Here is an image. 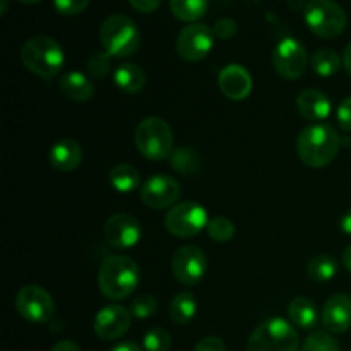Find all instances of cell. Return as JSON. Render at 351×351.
I'll use <instances>...</instances> for the list:
<instances>
[{
	"label": "cell",
	"instance_id": "1",
	"mask_svg": "<svg viewBox=\"0 0 351 351\" xmlns=\"http://www.w3.org/2000/svg\"><path fill=\"white\" fill-rule=\"evenodd\" d=\"M341 139L338 130L329 123H312L305 127L297 139V154L311 168H324L338 156Z\"/></svg>",
	"mask_w": 351,
	"mask_h": 351
},
{
	"label": "cell",
	"instance_id": "2",
	"mask_svg": "<svg viewBox=\"0 0 351 351\" xmlns=\"http://www.w3.org/2000/svg\"><path fill=\"white\" fill-rule=\"evenodd\" d=\"M139 266L127 256H110L103 261L98 273L99 291L108 300H123L139 285Z\"/></svg>",
	"mask_w": 351,
	"mask_h": 351
},
{
	"label": "cell",
	"instance_id": "3",
	"mask_svg": "<svg viewBox=\"0 0 351 351\" xmlns=\"http://www.w3.org/2000/svg\"><path fill=\"white\" fill-rule=\"evenodd\" d=\"M21 62L34 75L51 79L62 71L65 53L60 43L50 36H33L21 48Z\"/></svg>",
	"mask_w": 351,
	"mask_h": 351
},
{
	"label": "cell",
	"instance_id": "4",
	"mask_svg": "<svg viewBox=\"0 0 351 351\" xmlns=\"http://www.w3.org/2000/svg\"><path fill=\"white\" fill-rule=\"evenodd\" d=\"M99 43L110 57H132L141 45L137 24L123 14H113L103 21L99 27Z\"/></svg>",
	"mask_w": 351,
	"mask_h": 351
},
{
	"label": "cell",
	"instance_id": "5",
	"mask_svg": "<svg viewBox=\"0 0 351 351\" xmlns=\"http://www.w3.org/2000/svg\"><path fill=\"white\" fill-rule=\"evenodd\" d=\"M136 146L144 158L163 161L173 154V132L168 122L160 117H146L136 129Z\"/></svg>",
	"mask_w": 351,
	"mask_h": 351
},
{
	"label": "cell",
	"instance_id": "6",
	"mask_svg": "<svg viewBox=\"0 0 351 351\" xmlns=\"http://www.w3.org/2000/svg\"><path fill=\"white\" fill-rule=\"evenodd\" d=\"M300 338L293 324L285 319H267L257 326L247 341L249 351H298Z\"/></svg>",
	"mask_w": 351,
	"mask_h": 351
},
{
	"label": "cell",
	"instance_id": "7",
	"mask_svg": "<svg viewBox=\"0 0 351 351\" xmlns=\"http://www.w3.org/2000/svg\"><path fill=\"white\" fill-rule=\"evenodd\" d=\"M304 19L308 29L319 38H338L346 27V14L335 0H311L304 9Z\"/></svg>",
	"mask_w": 351,
	"mask_h": 351
},
{
	"label": "cell",
	"instance_id": "8",
	"mask_svg": "<svg viewBox=\"0 0 351 351\" xmlns=\"http://www.w3.org/2000/svg\"><path fill=\"white\" fill-rule=\"evenodd\" d=\"M208 211L199 202L185 201L173 206L165 218L168 232L178 239H191L208 228Z\"/></svg>",
	"mask_w": 351,
	"mask_h": 351
},
{
	"label": "cell",
	"instance_id": "9",
	"mask_svg": "<svg viewBox=\"0 0 351 351\" xmlns=\"http://www.w3.org/2000/svg\"><path fill=\"white\" fill-rule=\"evenodd\" d=\"M16 311L24 321L33 324L48 322L55 314V302L45 288L38 285H26L16 295Z\"/></svg>",
	"mask_w": 351,
	"mask_h": 351
},
{
	"label": "cell",
	"instance_id": "10",
	"mask_svg": "<svg viewBox=\"0 0 351 351\" xmlns=\"http://www.w3.org/2000/svg\"><path fill=\"white\" fill-rule=\"evenodd\" d=\"M308 55L297 38H283L273 50V67L288 81L302 77L307 71Z\"/></svg>",
	"mask_w": 351,
	"mask_h": 351
},
{
	"label": "cell",
	"instance_id": "11",
	"mask_svg": "<svg viewBox=\"0 0 351 351\" xmlns=\"http://www.w3.org/2000/svg\"><path fill=\"white\" fill-rule=\"evenodd\" d=\"M215 40L213 27L202 23L189 24L177 36V53L187 62H199L211 53Z\"/></svg>",
	"mask_w": 351,
	"mask_h": 351
},
{
	"label": "cell",
	"instance_id": "12",
	"mask_svg": "<svg viewBox=\"0 0 351 351\" xmlns=\"http://www.w3.org/2000/svg\"><path fill=\"white\" fill-rule=\"evenodd\" d=\"M171 271L178 283L184 287H194L204 278L208 271V257L199 247L184 245L173 254Z\"/></svg>",
	"mask_w": 351,
	"mask_h": 351
},
{
	"label": "cell",
	"instance_id": "13",
	"mask_svg": "<svg viewBox=\"0 0 351 351\" xmlns=\"http://www.w3.org/2000/svg\"><path fill=\"white\" fill-rule=\"evenodd\" d=\"M103 235L113 249H132L141 240V223L129 213H115L106 219Z\"/></svg>",
	"mask_w": 351,
	"mask_h": 351
},
{
	"label": "cell",
	"instance_id": "14",
	"mask_svg": "<svg viewBox=\"0 0 351 351\" xmlns=\"http://www.w3.org/2000/svg\"><path fill=\"white\" fill-rule=\"evenodd\" d=\"M180 197V184L168 175H154L141 187V199L151 209H167Z\"/></svg>",
	"mask_w": 351,
	"mask_h": 351
},
{
	"label": "cell",
	"instance_id": "15",
	"mask_svg": "<svg viewBox=\"0 0 351 351\" xmlns=\"http://www.w3.org/2000/svg\"><path fill=\"white\" fill-rule=\"evenodd\" d=\"M130 321H132V312L129 308L123 305H108L96 314L93 328L99 339L115 341L129 331Z\"/></svg>",
	"mask_w": 351,
	"mask_h": 351
},
{
	"label": "cell",
	"instance_id": "16",
	"mask_svg": "<svg viewBox=\"0 0 351 351\" xmlns=\"http://www.w3.org/2000/svg\"><path fill=\"white\" fill-rule=\"evenodd\" d=\"M219 91L233 101H242L252 93V77L249 71L239 64H230L218 75Z\"/></svg>",
	"mask_w": 351,
	"mask_h": 351
},
{
	"label": "cell",
	"instance_id": "17",
	"mask_svg": "<svg viewBox=\"0 0 351 351\" xmlns=\"http://www.w3.org/2000/svg\"><path fill=\"white\" fill-rule=\"evenodd\" d=\"M322 326L332 335H341L351 328V297L336 293L322 308Z\"/></svg>",
	"mask_w": 351,
	"mask_h": 351
},
{
	"label": "cell",
	"instance_id": "18",
	"mask_svg": "<svg viewBox=\"0 0 351 351\" xmlns=\"http://www.w3.org/2000/svg\"><path fill=\"white\" fill-rule=\"evenodd\" d=\"M297 110L308 122H322L331 115V99L319 89H304L297 96Z\"/></svg>",
	"mask_w": 351,
	"mask_h": 351
},
{
	"label": "cell",
	"instance_id": "19",
	"mask_svg": "<svg viewBox=\"0 0 351 351\" xmlns=\"http://www.w3.org/2000/svg\"><path fill=\"white\" fill-rule=\"evenodd\" d=\"M82 156L84 154H82L81 144L71 137H65V139H60L51 146L48 160L55 170L67 173V171L75 170L81 165Z\"/></svg>",
	"mask_w": 351,
	"mask_h": 351
},
{
	"label": "cell",
	"instance_id": "20",
	"mask_svg": "<svg viewBox=\"0 0 351 351\" xmlns=\"http://www.w3.org/2000/svg\"><path fill=\"white\" fill-rule=\"evenodd\" d=\"M58 89L67 99L74 103H84L95 96V84L86 74L77 71L67 72L58 81Z\"/></svg>",
	"mask_w": 351,
	"mask_h": 351
},
{
	"label": "cell",
	"instance_id": "21",
	"mask_svg": "<svg viewBox=\"0 0 351 351\" xmlns=\"http://www.w3.org/2000/svg\"><path fill=\"white\" fill-rule=\"evenodd\" d=\"M288 317L291 324L298 329H314L319 321L317 305L307 297H297L288 305Z\"/></svg>",
	"mask_w": 351,
	"mask_h": 351
},
{
	"label": "cell",
	"instance_id": "22",
	"mask_svg": "<svg viewBox=\"0 0 351 351\" xmlns=\"http://www.w3.org/2000/svg\"><path fill=\"white\" fill-rule=\"evenodd\" d=\"M117 88L127 95H136L146 86V72L137 64H122L113 74Z\"/></svg>",
	"mask_w": 351,
	"mask_h": 351
},
{
	"label": "cell",
	"instance_id": "23",
	"mask_svg": "<svg viewBox=\"0 0 351 351\" xmlns=\"http://www.w3.org/2000/svg\"><path fill=\"white\" fill-rule=\"evenodd\" d=\"M108 180L112 187L120 194H130L139 187L141 175L136 167L129 163H119L110 170Z\"/></svg>",
	"mask_w": 351,
	"mask_h": 351
},
{
	"label": "cell",
	"instance_id": "24",
	"mask_svg": "<svg viewBox=\"0 0 351 351\" xmlns=\"http://www.w3.org/2000/svg\"><path fill=\"white\" fill-rule=\"evenodd\" d=\"M195 312H197V304H195L194 295L189 291H180L173 297L168 307V314H170L171 321L175 324H189L194 319Z\"/></svg>",
	"mask_w": 351,
	"mask_h": 351
},
{
	"label": "cell",
	"instance_id": "25",
	"mask_svg": "<svg viewBox=\"0 0 351 351\" xmlns=\"http://www.w3.org/2000/svg\"><path fill=\"white\" fill-rule=\"evenodd\" d=\"M209 0H170V10L178 21L194 24L206 16Z\"/></svg>",
	"mask_w": 351,
	"mask_h": 351
},
{
	"label": "cell",
	"instance_id": "26",
	"mask_svg": "<svg viewBox=\"0 0 351 351\" xmlns=\"http://www.w3.org/2000/svg\"><path fill=\"white\" fill-rule=\"evenodd\" d=\"M307 273L312 281L324 283V281L332 280L336 276V273H338V263H336V259L332 256L321 254V256H315L308 261Z\"/></svg>",
	"mask_w": 351,
	"mask_h": 351
},
{
	"label": "cell",
	"instance_id": "27",
	"mask_svg": "<svg viewBox=\"0 0 351 351\" xmlns=\"http://www.w3.org/2000/svg\"><path fill=\"white\" fill-rule=\"evenodd\" d=\"M311 65L321 77H331L341 69V57L331 48H321L312 55Z\"/></svg>",
	"mask_w": 351,
	"mask_h": 351
},
{
	"label": "cell",
	"instance_id": "28",
	"mask_svg": "<svg viewBox=\"0 0 351 351\" xmlns=\"http://www.w3.org/2000/svg\"><path fill=\"white\" fill-rule=\"evenodd\" d=\"M170 165L175 171L182 175H195L201 168V156L191 147H178L170 156Z\"/></svg>",
	"mask_w": 351,
	"mask_h": 351
},
{
	"label": "cell",
	"instance_id": "29",
	"mask_svg": "<svg viewBox=\"0 0 351 351\" xmlns=\"http://www.w3.org/2000/svg\"><path fill=\"white\" fill-rule=\"evenodd\" d=\"M208 235L211 237L215 242H230L235 235V225L233 221H230L225 216H216V218L209 219L208 223Z\"/></svg>",
	"mask_w": 351,
	"mask_h": 351
},
{
	"label": "cell",
	"instance_id": "30",
	"mask_svg": "<svg viewBox=\"0 0 351 351\" xmlns=\"http://www.w3.org/2000/svg\"><path fill=\"white\" fill-rule=\"evenodd\" d=\"M302 351H341V346L329 332L315 331L305 339Z\"/></svg>",
	"mask_w": 351,
	"mask_h": 351
},
{
	"label": "cell",
	"instance_id": "31",
	"mask_svg": "<svg viewBox=\"0 0 351 351\" xmlns=\"http://www.w3.org/2000/svg\"><path fill=\"white\" fill-rule=\"evenodd\" d=\"M171 346V338L163 328H153L144 335L143 348L144 351H168Z\"/></svg>",
	"mask_w": 351,
	"mask_h": 351
},
{
	"label": "cell",
	"instance_id": "32",
	"mask_svg": "<svg viewBox=\"0 0 351 351\" xmlns=\"http://www.w3.org/2000/svg\"><path fill=\"white\" fill-rule=\"evenodd\" d=\"M158 311V300L151 295H141L130 305V312L134 317L137 319H147L153 317Z\"/></svg>",
	"mask_w": 351,
	"mask_h": 351
},
{
	"label": "cell",
	"instance_id": "33",
	"mask_svg": "<svg viewBox=\"0 0 351 351\" xmlns=\"http://www.w3.org/2000/svg\"><path fill=\"white\" fill-rule=\"evenodd\" d=\"M112 69V57L106 51H98L93 53L88 60V71L93 77L103 79Z\"/></svg>",
	"mask_w": 351,
	"mask_h": 351
},
{
	"label": "cell",
	"instance_id": "34",
	"mask_svg": "<svg viewBox=\"0 0 351 351\" xmlns=\"http://www.w3.org/2000/svg\"><path fill=\"white\" fill-rule=\"evenodd\" d=\"M91 0H53V7L62 16H77L84 12Z\"/></svg>",
	"mask_w": 351,
	"mask_h": 351
},
{
	"label": "cell",
	"instance_id": "35",
	"mask_svg": "<svg viewBox=\"0 0 351 351\" xmlns=\"http://www.w3.org/2000/svg\"><path fill=\"white\" fill-rule=\"evenodd\" d=\"M213 31H215V36L219 38V40H230L239 31V24L232 17H221V19H218L215 23Z\"/></svg>",
	"mask_w": 351,
	"mask_h": 351
},
{
	"label": "cell",
	"instance_id": "36",
	"mask_svg": "<svg viewBox=\"0 0 351 351\" xmlns=\"http://www.w3.org/2000/svg\"><path fill=\"white\" fill-rule=\"evenodd\" d=\"M339 127L346 132H351V96L346 98L341 105L338 106V113H336Z\"/></svg>",
	"mask_w": 351,
	"mask_h": 351
},
{
	"label": "cell",
	"instance_id": "37",
	"mask_svg": "<svg viewBox=\"0 0 351 351\" xmlns=\"http://www.w3.org/2000/svg\"><path fill=\"white\" fill-rule=\"evenodd\" d=\"M194 351H226V346L218 336H206L195 345Z\"/></svg>",
	"mask_w": 351,
	"mask_h": 351
},
{
	"label": "cell",
	"instance_id": "38",
	"mask_svg": "<svg viewBox=\"0 0 351 351\" xmlns=\"http://www.w3.org/2000/svg\"><path fill=\"white\" fill-rule=\"evenodd\" d=\"M130 3L132 9H136L137 12H143V14H151L154 10H158V7L161 5L163 0H127Z\"/></svg>",
	"mask_w": 351,
	"mask_h": 351
},
{
	"label": "cell",
	"instance_id": "39",
	"mask_svg": "<svg viewBox=\"0 0 351 351\" xmlns=\"http://www.w3.org/2000/svg\"><path fill=\"white\" fill-rule=\"evenodd\" d=\"M51 351H81L74 341H69V339H64V341H58L57 345H53Z\"/></svg>",
	"mask_w": 351,
	"mask_h": 351
},
{
	"label": "cell",
	"instance_id": "40",
	"mask_svg": "<svg viewBox=\"0 0 351 351\" xmlns=\"http://www.w3.org/2000/svg\"><path fill=\"white\" fill-rule=\"evenodd\" d=\"M110 351H143L139 348V346L136 345V343H132V341H123V343H120V345H117V346H113L112 350Z\"/></svg>",
	"mask_w": 351,
	"mask_h": 351
},
{
	"label": "cell",
	"instance_id": "41",
	"mask_svg": "<svg viewBox=\"0 0 351 351\" xmlns=\"http://www.w3.org/2000/svg\"><path fill=\"white\" fill-rule=\"evenodd\" d=\"M341 230L346 235H351V208L343 215L341 218Z\"/></svg>",
	"mask_w": 351,
	"mask_h": 351
},
{
	"label": "cell",
	"instance_id": "42",
	"mask_svg": "<svg viewBox=\"0 0 351 351\" xmlns=\"http://www.w3.org/2000/svg\"><path fill=\"white\" fill-rule=\"evenodd\" d=\"M343 65H345L346 72L351 75V41L346 45V48H345V55H343Z\"/></svg>",
	"mask_w": 351,
	"mask_h": 351
},
{
	"label": "cell",
	"instance_id": "43",
	"mask_svg": "<svg viewBox=\"0 0 351 351\" xmlns=\"http://www.w3.org/2000/svg\"><path fill=\"white\" fill-rule=\"evenodd\" d=\"M343 264H345L346 269H348L351 273V243L348 247H346L345 254H343Z\"/></svg>",
	"mask_w": 351,
	"mask_h": 351
},
{
	"label": "cell",
	"instance_id": "44",
	"mask_svg": "<svg viewBox=\"0 0 351 351\" xmlns=\"http://www.w3.org/2000/svg\"><path fill=\"white\" fill-rule=\"evenodd\" d=\"M7 9H9V0H0V14H5Z\"/></svg>",
	"mask_w": 351,
	"mask_h": 351
},
{
	"label": "cell",
	"instance_id": "45",
	"mask_svg": "<svg viewBox=\"0 0 351 351\" xmlns=\"http://www.w3.org/2000/svg\"><path fill=\"white\" fill-rule=\"evenodd\" d=\"M17 2H21V3H26V5H34V3L41 2V0H17Z\"/></svg>",
	"mask_w": 351,
	"mask_h": 351
}]
</instances>
